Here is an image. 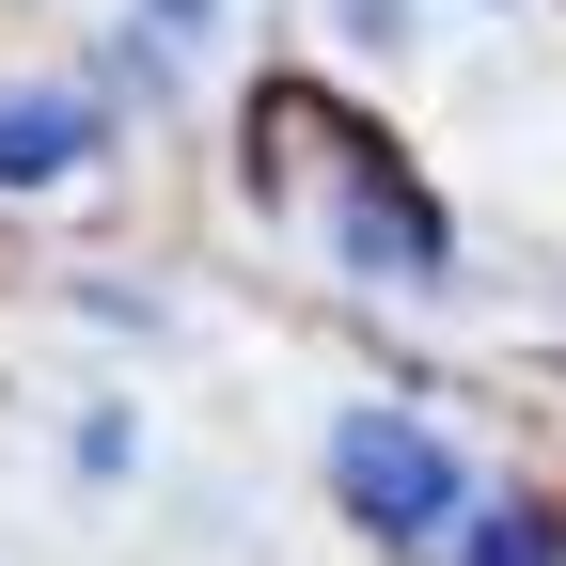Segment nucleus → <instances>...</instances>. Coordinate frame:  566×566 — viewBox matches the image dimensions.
Instances as JSON below:
<instances>
[{
	"mask_svg": "<svg viewBox=\"0 0 566 566\" xmlns=\"http://www.w3.org/2000/svg\"><path fill=\"white\" fill-rule=\"evenodd\" d=\"M472 566H566V535H551L535 504H504V520H488V535H472Z\"/></svg>",
	"mask_w": 566,
	"mask_h": 566,
	"instance_id": "39448f33",
	"label": "nucleus"
},
{
	"mask_svg": "<svg viewBox=\"0 0 566 566\" xmlns=\"http://www.w3.org/2000/svg\"><path fill=\"white\" fill-rule=\"evenodd\" d=\"M331 488H346V520L394 535V551H441V535L472 520V457H457L424 409H346V424H331Z\"/></svg>",
	"mask_w": 566,
	"mask_h": 566,
	"instance_id": "f03ea898",
	"label": "nucleus"
},
{
	"mask_svg": "<svg viewBox=\"0 0 566 566\" xmlns=\"http://www.w3.org/2000/svg\"><path fill=\"white\" fill-rule=\"evenodd\" d=\"M95 142L111 111L80 80H0V189H63V174H95Z\"/></svg>",
	"mask_w": 566,
	"mask_h": 566,
	"instance_id": "7ed1b4c3",
	"label": "nucleus"
},
{
	"mask_svg": "<svg viewBox=\"0 0 566 566\" xmlns=\"http://www.w3.org/2000/svg\"><path fill=\"white\" fill-rule=\"evenodd\" d=\"M205 32H221V0H142L126 63H142V80H189V63H205Z\"/></svg>",
	"mask_w": 566,
	"mask_h": 566,
	"instance_id": "20e7f679",
	"label": "nucleus"
},
{
	"mask_svg": "<svg viewBox=\"0 0 566 566\" xmlns=\"http://www.w3.org/2000/svg\"><path fill=\"white\" fill-rule=\"evenodd\" d=\"M252 189L300 205L315 252H331L346 283H441V221H424V189L378 158L363 126H331L315 95H268V111H252Z\"/></svg>",
	"mask_w": 566,
	"mask_h": 566,
	"instance_id": "f257e3e1",
	"label": "nucleus"
}]
</instances>
